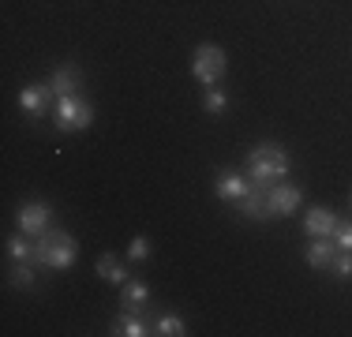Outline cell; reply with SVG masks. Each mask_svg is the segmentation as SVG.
Instances as JSON below:
<instances>
[{
  "label": "cell",
  "instance_id": "6da1fadb",
  "mask_svg": "<svg viewBox=\"0 0 352 337\" xmlns=\"http://www.w3.org/2000/svg\"><path fill=\"white\" fill-rule=\"evenodd\" d=\"M244 168H248V180H255V184H278L289 176V157H285V150L278 142H258L248 154Z\"/></svg>",
  "mask_w": 352,
  "mask_h": 337
},
{
  "label": "cell",
  "instance_id": "7a4b0ae2",
  "mask_svg": "<svg viewBox=\"0 0 352 337\" xmlns=\"http://www.w3.org/2000/svg\"><path fill=\"white\" fill-rule=\"evenodd\" d=\"M75 240L64 229H49L34 240V263L49 270H68L75 263Z\"/></svg>",
  "mask_w": 352,
  "mask_h": 337
},
{
  "label": "cell",
  "instance_id": "3957f363",
  "mask_svg": "<svg viewBox=\"0 0 352 337\" xmlns=\"http://www.w3.org/2000/svg\"><path fill=\"white\" fill-rule=\"evenodd\" d=\"M229 64H225V49L221 45H199L191 56V75H195L203 87H217L225 79Z\"/></svg>",
  "mask_w": 352,
  "mask_h": 337
},
{
  "label": "cell",
  "instance_id": "277c9868",
  "mask_svg": "<svg viewBox=\"0 0 352 337\" xmlns=\"http://www.w3.org/2000/svg\"><path fill=\"white\" fill-rule=\"evenodd\" d=\"M90 120H94V109L82 98H75V94L56 98V116H53L56 131H87Z\"/></svg>",
  "mask_w": 352,
  "mask_h": 337
},
{
  "label": "cell",
  "instance_id": "5b68a950",
  "mask_svg": "<svg viewBox=\"0 0 352 337\" xmlns=\"http://www.w3.org/2000/svg\"><path fill=\"white\" fill-rule=\"evenodd\" d=\"M15 225H19L23 236H30V240H38L41 232H49V225H53V210L45 206V202H23L19 210H15Z\"/></svg>",
  "mask_w": 352,
  "mask_h": 337
},
{
  "label": "cell",
  "instance_id": "8992f818",
  "mask_svg": "<svg viewBox=\"0 0 352 337\" xmlns=\"http://www.w3.org/2000/svg\"><path fill=\"white\" fill-rule=\"evenodd\" d=\"M266 191H270V184H255L251 180V188H248V195L236 202L240 206V214L248 217V221H270V195H266Z\"/></svg>",
  "mask_w": 352,
  "mask_h": 337
},
{
  "label": "cell",
  "instance_id": "52a82bcc",
  "mask_svg": "<svg viewBox=\"0 0 352 337\" xmlns=\"http://www.w3.org/2000/svg\"><path fill=\"white\" fill-rule=\"evenodd\" d=\"M266 195H270V214L274 217H289L292 210H300V202H304V191L292 188V184H281V180L270 184Z\"/></svg>",
  "mask_w": 352,
  "mask_h": 337
},
{
  "label": "cell",
  "instance_id": "ba28073f",
  "mask_svg": "<svg viewBox=\"0 0 352 337\" xmlns=\"http://www.w3.org/2000/svg\"><path fill=\"white\" fill-rule=\"evenodd\" d=\"M49 101H53V87L49 83H34V87H23L19 90V109L30 116H45L49 113Z\"/></svg>",
  "mask_w": 352,
  "mask_h": 337
},
{
  "label": "cell",
  "instance_id": "9c48e42d",
  "mask_svg": "<svg viewBox=\"0 0 352 337\" xmlns=\"http://www.w3.org/2000/svg\"><path fill=\"white\" fill-rule=\"evenodd\" d=\"M248 188H251V180H244L236 168H221V173H217V184H214L217 199H225V202H240L248 195Z\"/></svg>",
  "mask_w": 352,
  "mask_h": 337
},
{
  "label": "cell",
  "instance_id": "30bf717a",
  "mask_svg": "<svg viewBox=\"0 0 352 337\" xmlns=\"http://www.w3.org/2000/svg\"><path fill=\"white\" fill-rule=\"evenodd\" d=\"M338 221H341V217L333 214V210L315 206V210H307L304 229H307V236H318V240H333V229H338Z\"/></svg>",
  "mask_w": 352,
  "mask_h": 337
},
{
  "label": "cell",
  "instance_id": "8fae6325",
  "mask_svg": "<svg viewBox=\"0 0 352 337\" xmlns=\"http://www.w3.org/2000/svg\"><path fill=\"white\" fill-rule=\"evenodd\" d=\"M79 83H82V75H79V67H75V64H60V67H53V72H49V87H53L56 98L75 94V90H79Z\"/></svg>",
  "mask_w": 352,
  "mask_h": 337
},
{
  "label": "cell",
  "instance_id": "7c38bea8",
  "mask_svg": "<svg viewBox=\"0 0 352 337\" xmlns=\"http://www.w3.org/2000/svg\"><path fill=\"white\" fill-rule=\"evenodd\" d=\"M146 334H154V330H150L146 318L135 315V311H120L113 318V337H146Z\"/></svg>",
  "mask_w": 352,
  "mask_h": 337
},
{
  "label": "cell",
  "instance_id": "4fadbf2b",
  "mask_svg": "<svg viewBox=\"0 0 352 337\" xmlns=\"http://www.w3.org/2000/svg\"><path fill=\"white\" fill-rule=\"evenodd\" d=\"M333 255H338V248H333L330 240H318V236H311V243L304 248V259H307L311 270H330Z\"/></svg>",
  "mask_w": 352,
  "mask_h": 337
},
{
  "label": "cell",
  "instance_id": "5bb4252c",
  "mask_svg": "<svg viewBox=\"0 0 352 337\" xmlns=\"http://www.w3.org/2000/svg\"><path fill=\"white\" fill-rule=\"evenodd\" d=\"M124 311H135V315H142V307L150 303V289L142 281H124Z\"/></svg>",
  "mask_w": 352,
  "mask_h": 337
},
{
  "label": "cell",
  "instance_id": "9a60e30c",
  "mask_svg": "<svg viewBox=\"0 0 352 337\" xmlns=\"http://www.w3.org/2000/svg\"><path fill=\"white\" fill-rule=\"evenodd\" d=\"M98 277L109 281V285H124V281H128V270H124V263L116 255H109V251H105V255L98 259Z\"/></svg>",
  "mask_w": 352,
  "mask_h": 337
},
{
  "label": "cell",
  "instance_id": "2e32d148",
  "mask_svg": "<svg viewBox=\"0 0 352 337\" xmlns=\"http://www.w3.org/2000/svg\"><path fill=\"white\" fill-rule=\"evenodd\" d=\"M154 334H162V337H184V334H188V326H184V318H180V315L165 311V315L154 323Z\"/></svg>",
  "mask_w": 352,
  "mask_h": 337
},
{
  "label": "cell",
  "instance_id": "e0dca14e",
  "mask_svg": "<svg viewBox=\"0 0 352 337\" xmlns=\"http://www.w3.org/2000/svg\"><path fill=\"white\" fill-rule=\"evenodd\" d=\"M8 259H12V263H34V243L23 240V236H12V240H8Z\"/></svg>",
  "mask_w": 352,
  "mask_h": 337
},
{
  "label": "cell",
  "instance_id": "ac0fdd59",
  "mask_svg": "<svg viewBox=\"0 0 352 337\" xmlns=\"http://www.w3.org/2000/svg\"><path fill=\"white\" fill-rule=\"evenodd\" d=\"M225 105H229V94H225V90H217V87H206L203 90V109L210 116H221Z\"/></svg>",
  "mask_w": 352,
  "mask_h": 337
},
{
  "label": "cell",
  "instance_id": "d6986e66",
  "mask_svg": "<svg viewBox=\"0 0 352 337\" xmlns=\"http://www.w3.org/2000/svg\"><path fill=\"white\" fill-rule=\"evenodd\" d=\"M8 281H12L15 289H30V285H34V263H12Z\"/></svg>",
  "mask_w": 352,
  "mask_h": 337
},
{
  "label": "cell",
  "instance_id": "ffe728a7",
  "mask_svg": "<svg viewBox=\"0 0 352 337\" xmlns=\"http://www.w3.org/2000/svg\"><path fill=\"white\" fill-rule=\"evenodd\" d=\"M330 270H333V277H341V281H349V277H352V251H341V248H338V255H333Z\"/></svg>",
  "mask_w": 352,
  "mask_h": 337
},
{
  "label": "cell",
  "instance_id": "44dd1931",
  "mask_svg": "<svg viewBox=\"0 0 352 337\" xmlns=\"http://www.w3.org/2000/svg\"><path fill=\"white\" fill-rule=\"evenodd\" d=\"M146 255H150V240H146V236H135L131 248H128V259H131V263H142Z\"/></svg>",
  "mask_w": 352,
  "mask_h": 337
},
{
  "label": "cell",
  "instance_id": "7402d4cb",
  "mask_svg": "<svg viewBox=\"0 0 352 337\" xmlns=\"http://www.w3.org/2000/svg\"><path fill=\"white\" fill-rule=\"evenodd\" d=\"M333 240H338L341 251H352V221H338V229H333Z\"/></svg>",
  "mask_w": 352,
  "mask_h": 337
}]
</instances>
